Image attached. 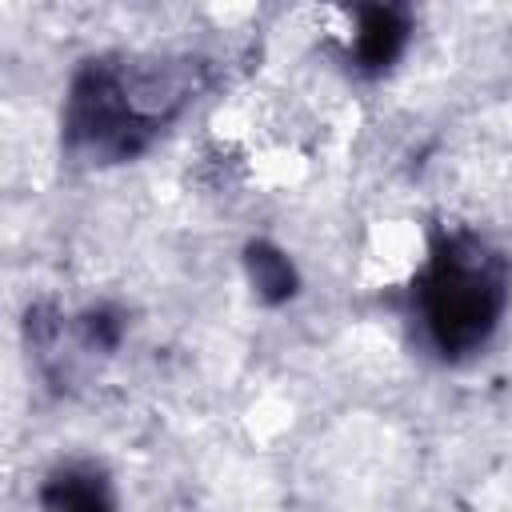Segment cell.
Here are the masks:
<instances>
[{
  "mask_svg": "<svg viewBox=\"0 0 512 512\" xmlns=\"http://www.w3.org/2000/svg\"><path fill=\"white\" fill-rule=\"evenodd\" d=\"M40 508L44 512H116V492L100 464L68 460L44 476Z\"/></svg>",
  "mask_w": 512,
  "mask_h": 512,
  "instance_id": "obj_4",
  "label": "cell"
},
{
  "mask_svg": "<svg viewBox=\"0 0 512 512\" xmlns=\"http://www.w3.org/2000/svg\"><path fill=\"white\" fill-rule=\"evenodd\" d=\"M244 264H248V280L264 304H284L296 292V268L276 244H268V240L248 244Z\"/></svg>",
  "mask_w": 512,
  "mask_h": 512,
  "instance_id": "obj_5",
  "label": "cell"
},
{
  "mask_svg": "<svg viewBox=\"0 0 512 512\" xmlns=\"http://www.w3.org/2000/svg\"><path fill=\"white\" fill-rule=\"evenodd\" d=\"M208 84L200 56H96L64 96V148L88 164L140 156Z\"/></svg>",
  "mask_w": 512,
  "mask_h": 512,
  "instance_id": "obj_1",
  "label": "cell"
},
{
  "mask_svg": "<svg viewBox=\"0 0 512 512\" xmlns=\"http://www.w3.org/2000/svg\"><path fill=\"white\" fill-rule=\"evenodd\" d=\"M408 32H412V20L404 8H392V4L356 8L352 36H348V64L360 76L388 72L400 60V52L408 48Z\"/></svg>",
  "mask_w": 512,
  "mask_h": 512,
  "instance_id": "obj_3",
  "label": "cell"
},
{
  "mask_svg": "<svg viewBox=\"0 0 512 512\" xmlns=\"http://www.w3.org/2000/svg\"><path fill=\"white\" fill-rule=\"evenodd\" d=\"M512 268L480 232L456 228L432 240L408 288V312L420 340L440 360L480 352L504 320Z\"/></svg>",
  "mask_w": 512,
  "mask_h": 512,
  "instance_id": "obj_2",
  "label": "cell"
}]
</instances>
